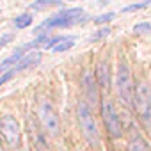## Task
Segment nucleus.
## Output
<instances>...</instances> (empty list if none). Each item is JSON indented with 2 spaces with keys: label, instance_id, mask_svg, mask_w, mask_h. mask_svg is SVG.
I'll use <instances>...</instances> for the list:
<instances>
[{
  "label": "nucleus",
  "instance_id": "f257e3e1",
  "mask_svg": "<svg viewBox=\"0 0 151 151\" xmlns=\"http://www.w3.org/2000/svg\"><path fill=\"white\" fill-rule=\"evenodd\" d=\"M133 110L137 112L140 123L151 130V86L147 82H139V86L135 87L133 93V103H132Z\"/></svg>",
  "mask_w": 151,
  "mask_h": 151
},
{
  "label": "nucleus",
  "instance_id": "f03ea898",
  "mask_svg": "<svg viewBox=\"0 0 151 151\" xmlns=\"http://www.w3.org/2000/svg\"><path fill=\"white\" fill-rule=\"evenodd\" d=\"M77 116H78V124L80 130L86 137V140L91 146H98L100 144V132H98V124L94 121V116L91 114V109L87 107L86 101H80L77 107Z\"/></svg>",
  "mask_w": 151,
  "mask_h": 151
},
{
  "label": "nucleus",
  "instance_id": "7ed1b4c3",
  "mask_svg": "<svg viewBox=\"0 0 151 151\" xmlns=\"http://www.w3.org/2000/svg\"><path fill=\"white\" fill-rule=\"evenodd\" d=\"M116 91H117L119 100L124 105H132L133 103L135 87H133V82H132V73H130V68H128L126 60H121L119 68L116 71Z\"/></svg>",
  "mask_w": 151,
  "mask_h": 151
},
{
  "label": "nucleus",
  "instance_id": "20e7f679",
  "mask_svg": "<svg viewBox=\"0 0 151 151\" xmlns=\"http://www.w3.org/2000/svg\"><path fill=\"white\" fill-rule=\"evenodd\" d=\"M0 133H2L6 144L9 149H18L22 144V130H20V123L16 121L14 116L11 114H4L0 116Z\"/></svg>",
  "mask_w": 151,
  "mask_h": 151
},
{
  "label": "nucleus",
  "instance_id": "39448f33",
  "mask_svg": "<svg viewBox=\"0 0 151 151\" xmlns=\"http://www.w3.org/2000/svg\"><path fill=\"white\" fill-rule=\"evenodd\" d=\"M84 20V11L78 9V7H73V9H66V11H60L57 14H53L52 18H48L45 23H43V29H64V27H71L75 23H78Z\"/></svg>",
  "mask_w": 151,
  "mask_h": 151
},
{
  "label": "nucleus",
  "instance_id": "423d86ee",
  "mask_svg": "<svg viewBox=\"0 0 151 151\" xmlns=\"http://www.w3.org/2000/svg\"><path fill=\"white\" fill-rule=\"evenodd\" d=\"M101 117H103V123H105L107 132L112 137H121L123 135V124H121L119 114L116 112L114 103L109 98H103L101 100Z\"/></svg>",
  "mask_w": 151,
  "mask_h": 151
},
{
  "label": "nucleus",
  "instance_id": "0eeeda50",
  "mask_svg": "<svg viewBox=\"0 0 151 151\" xmlns=\"http://www.w3.org/2000/svg\"><path fill=\"white\" fill-rule=\"evenodd\" d=\"M39 117H41V124L45 126V130L52 137L59 135L60 121H59V116H57V112H55V109L52 107L50 101H46V100L41 101V105H39Z\"/></svg>",
  "mask_w": 151,
  "mask_h": 151
},
{
  "label": "nucleus",
  "instance_id": "6e6552de",
  "mask_svg": "<svg viewBox=\"0 0 151 151\" xmlns=\"http://www.w3.org/2000/svg\"><path fill=\"white\" fill-rule=\"evenodd\" d=\"M82 87H84V94H86V100L89 101L91 107H96L100 103V94H98V82L94 78V75L86 69L84 75H82Z\"/></svg>",
  "mask_w": 151,
  "mask_h": 151
},
{
  "label": "nucleus",
  "instance_id": "1a4fd4ad",
  "mask_svg": "<svg viewBox=\"0 0 151 151\" xmlns=\"http://www.w3.org/2000/svg\"><path fill=\"white\" fill-rule=\"evenodd\" d=\"M29 135H30V140H32L36 151H50V146H48L41 128L37 126V123L34 119H29Z\"/></svg>",
  "mask_w": 151,
  "mask_h": 151
},
{
  "label": "nucleus",
  "instance_id": "9d476101",
  "mask_svg": "<svg viewBox=\"0 0 151 151\" xmlns=\"http://www.w3.org/2000/svg\"><path fill=\"white\" fill-rule=\"evenodd\" d=\"M96 82L103 89H107L110 86V64H109V60H101L96 66Z\"/></svg>",
  "mask_w": 151,
  "mask_h": 151
},
{
  "label": "nucleus",
  "instance_id": "9b49d317",
  "mask_svg": "<svg viewBox=\"0 0 151 151\" xmlns=\"http://www.w3.org/2000/svg\"><path fill=\"white\" fill-rule=\"evenodd\" d=\"M41 62V53L39 52H30V53H27L13 69H14V73H18V71H25V69H30V68H36L37 64Z\"/></svg>",
  "mask_w": 151,
  "mask_h": 151
},
{
  "label": "nucleus",
  "instance_id": "f8f14e48",
  "mask_svg": "<svg viewBox=\"0 0 151 151\" xmlns=\"http://www.w3.org/2000/svg\"><path fill=\"white\" fill-rule=\"evenodd\" d=\"M130 151H151V149L140 135H133V139L130 142Z\"/></svg>",
  "mask_w": 151,
  "mask_h": 151
},
{
  "label": "nucleus",
  "instance_id": "ddd939ff",
  "mask_svg": "<svg viewBox=\"0 0 151 151\" xmlns=\"http://www.w3.org/2000/svg\"><path fill=\"white\" fill-rule=\"evenodd\" d=\"M32 23V14H22V16H18L16 20H14V25H16V29H25V27H29Z\"/></svg>",
  "mask_w": 151,
  "mask_h": 151
},
{
  "label": "nucleus",
  "instance_id": "4468645a",
  "mask_svg": "<svg viewBox=\"0 0 151 151\" xmlns=\"http://www.w3.org/2000/svg\"><path fill=\"white\" fill-rule=\"evenodd\" d=\"M73 45H75V37H64V39L53 48V52H66V50H69Z\"/></svg>",
  "mask_w": 151,
  "mask_h": 151
},
{
  "label": "nucleus",
  "instance_id": "2eb2a0df",
  "mask_svg": "<svg viewBox=\"0 0 151 151\" xmlns=\"http://www.w3.org/2000/svg\"><path fill=\"white\" fill-rule=\"evenodd\" d=\"M149 30H151V23H137L133 27L135 34H144V32H149Z\"/></svg>",
  "mask_w": 151,
  "mask_h": 151
},
{
  "label": "nucleus",
  "instance_id": "dca6fc26",
  "mask_svg": "<svg viewBox=\"0 0 151 151\" xmlns=\"http://www.w3.org/2000/svg\"><path fill=\"white\" fill-rule=\"evenodd\" d=\"M109 34H110V29H109V27L100 29L96 34H93V36H91V39H89V41H98V39H101V37H105V36H109Z\"/></svg>",
  "mask_w": 151,
  "mask_h": 151
},
{
  "label": "nucleus",
  "instance_id": "f3484780",
  "mask_svg": "<svg viewBox=\"0 0 151 151\" xmlns=\"http://www.w3.org/2000/svg\"><path fill=\"white\" fill-rule=\"evenodd\" d=\"M147 6H149V2H144V4H132V6L124 7V9H123V13H128V11H135V9H144V7H147Z\"/></svg>",
  "mask_w": 151,
  "mask_h": 151
},
{
  "label": "nucleus",
  "instance_id": "a211bd4d",
  "mask_svg": "<svg viewBox=\"0 0 151 151\" xmlns=\"http://www.w3.org/2000/svg\"><path fill=\"white\" fill-rule=\"evenodd\" d=\"M114 13H109V14H103V16H98V18H94V23H105V22H110V20H114Z\"/></svg>",
  "mask_w": 151,
  "mask_h": 151
},
{
  "label": "nucleus",
  "instance_id": "6ab92c4d",
  "mask_svg": "<svg viewBox=\"0 0 151 151\" xmlns=\"http://www.w3.org/2000/svg\"><path fill=\"white\" fill-rule=\"evenodd\" d=\"M13 77H14V69L11 68V69H9V71H7L6 75H2V77H0V86H4L6 82H9V80H11Z\"/></svg>",
  "mask_w": 151,
  "mask_h": 151
},
{
  "label": "nucleus",
  "instance_id": "aec40b11",
  "mask_svg": "<svg viewBox=\"0 0 151 151\" xmlns=\"http://www.w3.org/2000/svg\"><path fill=\"white\" fill-rule=\"evenodd\" d=\"M13 37H14V34H9V32H6L4 36H0V48L6 46L9 41H13Z\"/></svg>",
  "mask_w": 151,
  "mask_h": 151
},
{
  "label": "nucleus",
  "instance_id": "412c9836",
  "mask_svg": "<svg viewBox=\"0 0 151 151\" xmlns=\"http://www.w3.org/2000/svg\"><path fill=\"white\" fill-rule=\"evenodd\" d=\"M48 6H53V2H36V4H32V9H43Z\"/></svg>",
  "mask_w": 151,
  "mask_h": 151
},
{
  "label": "nucleus",
  "instance_id": "4be33fe9",
  "mask_svg": "<svg viewBox=\"0 0 151 151\" xmlns=\"http://www.w3.org/2000/svg\"><path fill=\"white\" fill-rule=\"evenodd\" d=\"M0 151H2V147H0Z\"/></svg>",
  "mask_w": 151,
  "mask_h": 151
}]
</instances>
